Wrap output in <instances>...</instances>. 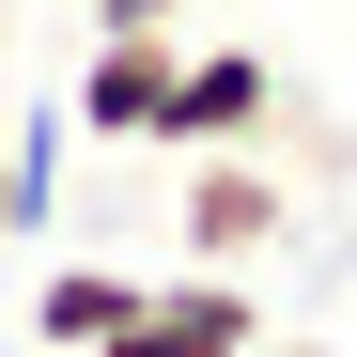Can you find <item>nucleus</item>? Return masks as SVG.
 <instances>
[{"label":"nucleus","mask_w":357,"mask_h":357,"mask_svg":"<svg viewBox=\"0 0 357 357\" xmlns=\"http://www.w3.org/2000/svg\"><path fill=\"white\" fill-rule=\"evenodd\" d=\"M171 249H187L202 280H249V264L295 249V187L264 155H187V171H171Z\"/></svg>","instance_id":"nucleus-1"},{"label":"nucleus","mask_w":357,"mask_h":357,"mask_svg":"<svg viewBox=\"0 0 357 357\" xmlns=\"http://www.w3.org/2000/svg\"><path fill=\"white\" fill-rule=\"evenodd\" d=\"M63 155H78L63 93H47V109H16V140H0V249H31V233H63Z\"/></svg>","instance_id":"nucleus-5"},{"label":"nucleus","mask_w":357,"mask_h":357,"mask_svg":"<svg viewBox=\"0 0 357 357\" xmlns=\"http://www.w3.org/2000/svg\"><path fill=\"white\" fill-rule=\"evenodd\" d=\"M295 125V78L264 47H187V78H171V155H264Z\"/></svg>","instance_id":"nucleus-3"},{"label":"nucleus","mask_w":357,"mask_h":357,"mask_svg":"<svg viewBox=\"0 0 357 357\" xmlns=\"http://www.w3.org/2000/svg\"><path fill=\"white\" fill-rule=\"evenodd\" d=\"M125 295H140V264H109V249L47 264V280H31V342H47V357H93L109 326H125Z\"/></svg>","instance_id":"nucleus-6"},{"label":"nucleus","mask_w":357,"mask_h":357,"mask_svg":"<svg viewBox=\"0 0 357 357\" xmlns=\"http://www.w3.org/2000/svg\"><path fill=\"white\" fill-rule=\"evenodd\" d=\"M171 78H187V31H93L63 125L109 140V155H171Z\"/></svg>","instance_id":"nucleus-2"},{"label":"nucleus","mask_w":357,"mask_h":357,"mask_svg":"<svg viewBox=\"0 0 357 357\" xmlns=\"http://www.w3.org/2000/svg\"><path fill=\"white\" fill-rule=\"evenodd\" d=\"M78 16H93V31H187L202 0H78Z\"/></svg>","instance_id":"nucleus-7"},{"label":"nucleus","mask_w":357,"mask_h":357,"mask_svg":"<svg viewBox=\"0 0 357 357\" xmlns=\"http://www.w3.org/2000/svg\"><path fill=\"white\" fill-rule=\"evenodd\" d=\"M0 63H16V0H0Z\"/></svg>","instance_id":"nucleus-9"},{"label":"nucleus","mask_w":357,"mask_h":357,"mask_svg":"<svg viewBox=\"0 0 357 357\" xmlns=\"http://www.w3.org/2000/svg\"><path fill=\"white\" fill-rule=\"evenodd\" d=\"M264 357H342V342H264Z\"/></svg>","instance_id":"nucleus-8"},{"label":"nucleus","mask_w":357,"mask_h":357,"mask_svg":"<svg viewBox=\"0 0 357 357\" xmlns=\"http://www.w3.org/2000/svg\"><path fill=\"white\" fill-rule=\"evenodd\" d=\"M93 357H264V295L249 280H202V264H171L125 295V326H109Z\"/></svg>","instance_id":"nucleus-4"}]
</instances>
